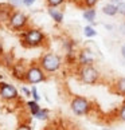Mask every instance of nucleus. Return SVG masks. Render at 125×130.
<instances>
[{
  "label": "nucleus",
  "mask_w": 125,
  "mask_h": 130,
  "mask_svg": "<svg viewBox=\"0 0 125 130\" xmlns=\"http://www.w3.org/2000/svg\"><path fill=\"white\" fill-rule=\"evenodd\" d=\"M45 34L38 28H28L22 36V43L26 47H39L45 43Z\"/></svg>",
  "instance_id": "1"
},
{
  "label": "nucleus",
  "mask_w": 125,
  "mask_h": 130,
  "mask_svg": "<svg viewBox=\"0 0 125 130\" xmlns=\"http://www.w3.org/2000/svg\"><path fill=\"white\" fill-rule=\"evenodd\" d=\"M40 67L46 73H57L62 67V58L54 52H47L40 59Z\"/></svg>",
  "instance_id": "2"
},
{
  "label": "nucleus",
  "mask_w": 125,
  "mask_h": 130,
  "mask_svg": "<svg viewBox=\"0 0 125 130\" xmlns=\"http://www.w3.org/2000/svg\"><path fill=\"white\" fill-rule=\"evenodd\" d=\"M100 71L93 64L81 66L78 70V78L84 85H95L100 80Z\"/></svg>",
  "instance_id": "3"
},
{
  "label": "nucleus",
  "mask_w": 125,
  "mask_h": 130,
  "mask_svg": "<svg viewBox=\"0 0 125 130\" xmlns=\"http://www.w3.org/2000/svg\"><path fill=\"white\" fill-rule=\"evenodd\" d=\"M70 109L71 111H73L75 115H78V117H82V115H86L90 113V110H92V102L85 98V97H74L71 99L70 102Z\"/></svg>",
  "instance_id": "4"
},
{
  "label": "nucleus",
  "mask_w": 125,
  "mask_h": 130,
  "mask_svg": "<svg viewBox=\"0 0 125 130\" xmlns=\"http://www.w3.org/2000/svg\"><path fill=\"white\" fill-rule=\"evenodd\" d=\"M27 23H28V18L26 16V13L22 12V11H13L11 13V16H9V20H8L9 27L15 31L24 30Z\"/></svg>",
  "instance_id": "5"
},
{
  "label": "nucleus",
  "mask_w": 125,
  "mask_h": 130,
  "mask_svg": "<svg viewBox=\"0 0 125 130\" xmlns=\"http://www.w3.org/2000/svg\"><path fill=\"white\" fill-rule=\"evenodd\" d=\"M43 70L40 66H30L27 69V73H26V82H28L30 85H36V83H40L46 79V75L43 73Z\"/></svg>",
  "instance_id": "6"
},
{
  "label": "nucleus",
  "mask_w": 125,
  "mask_h": 130,
  "mask_svg": "<svg viewBox=\"0 0 125 130\" xmlns=\"http://www.w3.org/2000/svg\"><path fill=\"white\" fill-rule=\"evenodd\" d=\"M0 98H3L4 101H15L19 98V93L15 86L7 82H0Z\"/></svg>",
  "instance_id": "7"
},
{
  "label": "nucleus",
  "mask_w": 125,
  "mask_h": 130,
  "mask_svg": "<svg viewBox=\"0 0 125 130\" xmlns=\"http://www.w3.org/2000/svg\"><path fill=\"white\" fill-rule=\"evenodd\" d=\"M77 62L79 66H89L94 63V55L89 48H84L77 54Z\"/></svg>",
  "instance_id": "8"
},
{
  "label": "nucleus",
  "mask_w": 125,
  "mask_h": 130,
  "mask_svg": "<svg viewBox=\"0 0 125 130\" xmlns=\"http://www.w3.org/2000/svg\"><path fill=\"white\" fill-rule=\"evenodd\" d=\"M12 75L15 76L16 79L19 80H26V73H27V69L24 67V64L22 62H15L12 66Z\"/></svg>",
  "instance_id": "9"
},
{
  "label": "nucleus",
  "mask_w": 125,
  "mask_h": 130,
  "mask_svg": "<svg viewBox=\"0 0 125 130\" xmlns=\"http://www.w3.org/2000/svg\"><path fill=\"white\" fill-rule=\"evenodd\" d=\"M49 15L52 20L55 23H58V24H61V23L63 22V12H62L58 7H49Z\"/></svg>",
  "instance_id": "10"
},
{
  "label": "nucleus",
  "mask_w": 125,
  "mask_h": 130,
  "mask_svg": "<svg viewBox=\"0 0 125 130\" xmlns=\"http://www.w3.org/2000/svg\"><path fill=\"white\" fill-rule=\"evenodd\" d=\"M82 18H84V20H86L89 23V24H94V20H95V18H97V11L93 8H85L84 9V12H82Z\"/></svg>",
  "instance_id": "11"
},
{
  "label": "nucleus",
  "mask_w": 125,
  "mask_h": 130,
  "mask_svg": "<svg viewBox=\"0 0 125 130\" xmlns=\"http://www.w3.org/2000/svg\"><path fill=\"white\" fill-rule=\"evenodd\" d=\"M102 13H104V15H106V16H109V18L116 16L117 13H118L117 6H116V4H113V3H109V2H108V3L102 7Z\"/></svg>",
  "instance_id": "12"
},
{
  "label": "nucleus",
  "mask_w": 125,
  "mask_h": 130,
  "mask_svg": "<svg viewBox=\"0 0 125 130\" xmlns=\"http://www.w3.org/2000/svg\"><path fill=\"white\" fill-rule=\"evenodd\" d=\"M114 90H116L117 94H121V95H125V76L122 78H118L114 83Z\"/></svg>",
  "instance_id": "13"
},
{
  "label": "nucleus",
  "mask_w": 125,
  "mask_h": 130,
  "mask_svg": "<svg viewBox=\"0 0 125 130\" xmlns=\"http://www.w3.org/2000/svg\"><path fill=\"white\" fill-rule=\"evenodd\" d=\"M84 35L86 38H89V39L97 36V31H95V28L93 27V24H88V26L84 27Z\"/></svg>",
  "instance_id": "14"
},
{
  "label": "nucleus",
  "mask_w": 125,
  "mask_h": 130,
  "mask_svg": "<svg viewBox=\"0 0 125 130\" xmlns=\"http://www.w3.org/2000/svg\"><path fill=\"white\" fill-rule=\"evenodd\" d=\"M27 107H28V110H30V113H31L32 115H35V114L42 109L36 101H28V102H27Z\"/></svg>",
  "instance_id": "15"
},
{
  "label": "nucleus",
  "mask_w": 125,
  "mask_h": 130,
  "mask_svg": "<svg viewBox=\"0 0 125 130\" xmlns=\"http://www.w3.org/2000/svg\"><path fill=\"white\" fill-rule=\"evenodd\" d=\"M34 117H36L38 119H47L49 118V111L47 110H43V109H40L39 111H38Z\"/></svg>",
  "instance_id": "16"
},
{
  "label": "nucleus",
  "mask_w": 125,
  "mask_h": 130,
  "mask_svg": "<svg viewBox=\"0 0 125 130\" xmlns=\"http://www.w3.org/2000/svg\"><path fill=\"white\" fill-rule=\"evenodd\" d=\"M66 2V0H46L47 6L49 7H59Z\"/></svg>",
  "instance_id": "17"
},
{
  "label": "nucleus",
  "mask_w": 125,
  "mask_h": 130,
  "mask_svg": "<svg viewBox=\"0 0 125 130\" xmlns=\"http://www.w3.org/2000/svg\"><path fill=\"white\" fill-rule=\"evenodd\" d=\"M98 2L100 0H82V4H84L85 8H93Z\"/></svg>",
  "instance_id": "18"
},
{
  "label": "nucleus",
  "mask_w": 125,
  "mask_h": 130,
  "mask_svg": "<svg viewBox=\"0 0 125 130\" xmlns=\"http://www.w3.org/2000/svg\"><path fill=\"white\" fill-rule=\"evenodd\" d=\"M118 119L121 122H125V103H122L121 109H120V111H118Z\"/></svg>",
  "instance_id": "19"
},
{
  "label": "nucleus",
  "mask_w": 125,
  "mask_h": 130,
  "mask_svg": "<svg viewBox=\"0 0 125 130\" xmlns=\"http://www.w3.org/2000/svg\"><path fill=\"white\" fill-rule=\"evenodd\" d=\"M117 9H118V15H121L125 18V0L122 3H120L118 6H117Z\"/></svg>",
  "instance_id": "20"
},
{
  "label": "nucleus",
  "mask_w": 125,
  "mask_h": 130,
  "mask_svg": "<svg viewBox=\"0 0 125 130\" xmlns=\"http://www.w3.org/2000/svg\"><path fill=\"white\" fill-rule=\"evenodd\" d=\"M31 95H32L34 101H36V102H39L40 97H39V94H38V90H36V87H35V86H32V89H31Z\"/></svg>",
  "instance_id": "21"
},
{
  "label": "nucleus",
  "mask_w": 125,
  "mask_h": 130,
  "mask_svg": "<svg viewBox=\"0 0 125 130\" xmlns=\"http://www.w3.org/2000/svg\"><path fill=\"white\" fill-rule=\"evenodd\" d=\"M16 130H32L30 125H26V123H22V125H19V126L16 127Z\"/></svg>",
  "instance_id": "22"
},
{
  "label": "nucleus",
  "mask_w": 125,
  "mask_h": 130,
  "mask_svg": "<svg viewBox=\"0 0 125 130\" xmlns=\"http://www.w3.org/2000/svg\"><path fill=\"white\" fill-rule=\"evenodd\" d=\"M9 4H11V7H18L23 4V0H9Z\"/></svg>",
  "instance_id": "23"
},
{
  "label": "nucleus",
  "mask_w": 125,
  "mask_h": 130,
  "mask_svg": "<svg viewBox=\"0 0 125 130\" xmlns=\"http://www.w3.org/2000/svg\"><path fill=\"white\" fill-rule=\"evenodd\" d=\"M34 3H35V0H23V4H24L26 7H30V6H32Z\"/></svg>",
  "instance_id": "24"
},
{
  "label": "nucleus",
  "mask_w": 125,
  "mask_h": 130,
  "mask_svg": "<svg viewBox=\"0 0 125 130\" xmlns=\"http://www.w3.org/2000/svg\"><path fill=\"white\" fill-rule=\"evenodd\" d=\"M22 93L24 94L26 97H30V95H31V91H30V90H27L26 87H22Z\"/></svg>",
  "instance_id": "25"
},
{
  "label": "nucleus",
  "mask_w": 125,
  "mask_h": 130,
  "mask_svg": "<svg viewBox=\"0 0 125 130\" xmlns=\"http://www.w3.org/2000/svg\"><path fill=\"white\" fill-rule=\"evenodd\" d=\"M120 52H121V56H122L124 59H125V43H124V44L121 46V50H120Z\"/></svg>",
  "instance_id": "26"
},
{
  "label": "nucleus",
  "mask_w": 125,
  "mask_h": 130,
  "mask_svg": "<svg viewBox=\"0 0 125 130\" xmlns=\"http://www.w3.org/2000/svg\"><path fill=\"white\" fill-rule=\"evenodd\" d=\"M120 32H121L122 35L125 36V23H122V24L120 26Z\"/></svg>",
  "instance_id": "27"
},
{
  "label": "nucleus",
  "mask_w": 125,
  "mask_h": 130,
  "mask_svg": "<svg viewBox=\"0 0 125 130\" xmlns=\"http://www.w3.org/2000/svg\"><path fill=\"white\" fill-rule=\"evenodd\" d=\"M108 2H109V3H113V4H116V6H118V4H120V3H122L124 0H108Z\"/></svg>",
  "instance_id": "28"
},
{
  "label": "nucleus",
  "mask_w": 125,
  "mask_h": 130,
  "mask_svg": "<svg viewBox=\"0 0 125 130\" xmlns=\"http://www.w3.org/2000/svg\"><path fill=\"white\" fill-rule=\"evenodd\" d=\"M4 54V52H3V43H2V40H0V56H2Z\"/></svg>",
  "instance_id": "29"
},
{
  "label": "nucleus",
  "mask_w": 125,
  "mask_h": 130,
  "mask_svg": "<svg viewBox=\"0 0 125 130\" xmlns=\"http://www.w3.org/2000/svg\"><path fill=\"white\" fill-rule=\"evenodd\" d=\"M105 28H106V30H110V31L113 30V27H112V26H109V24H105Z\"/></svg>",
  "instance_id": "30"
},
{
  "label": "nucleus",
  "mask_w": 125,
  "mask_h": 130,
  "mask_svg": "<svg viewBox=\"0 0 125 130\" xmlns=\"http://www.w3.org/2000/svg\"><path fill=\"white\" fill-rule=\"evenodd\" d=\"M0 2H2V0H0Z\"/></svg>",
  "instance_id": "31"
}]
</instances>
